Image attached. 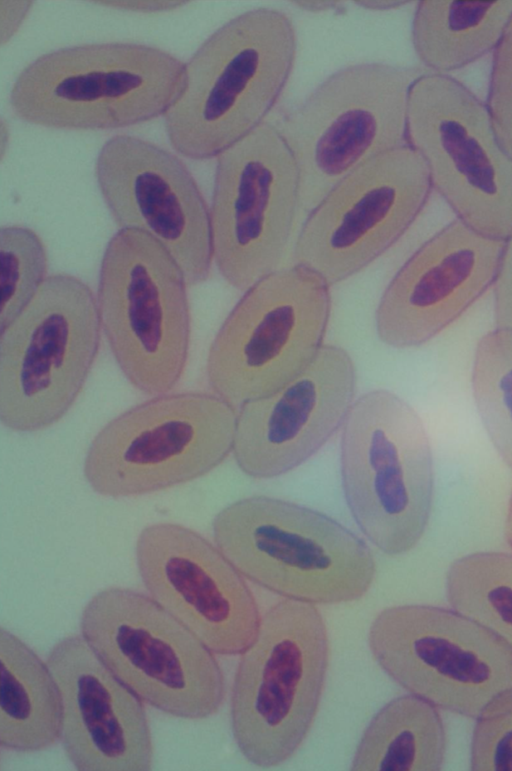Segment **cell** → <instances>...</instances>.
I'll return each instance as SVG.
<instances>
[{
	"label": "cell",
	"instance_id": "6da1fadb",
	"mask_svg": "<svg viewBox=\"0 0 512 771\" xmlns=\"http://www.w3.org/2000/svg\"><path fill=\"white\" fill-rule=\"evenodd\" d=\"M296 51L294 25L277 9L249 10L219 27L185 64L183 89L164 115L173 149L211 159L264 123Z\"/></svg>",
	"mask_w": 512,
	"mask_h": 771
},
{
	"label": "cell",
	"instance_id": "7a4b0ae2",
	"mask_svg": "<svg viewBox=\"0 0 512 771\" xmlns=\"http://www.w3.org/2000/svg\"><path fill=\"white\" fill-rule=\"evenodd\" d=\"M185 64L137 43H93L46 53L15 80L10 104L47 128L109 130L165 115L184 86Z\"/></svg>",
	"mask_w": 512,
	"mask_h": 771
},
{
	"label": "cell",
	"instance_id": "3957f363",
	"mask_svg": "<svg viewBox=\"0 0 512 771\" xmlns=\"http://www.w3.org/2000/svg\"><path fill=\"white\" fill-rule=\"evenodd\" d=\"M217 547L246 578L288 599H360L375 576L368 546L317 511L264 496L234 502L213 521Z\"/></svg>",
	"mask_w": 512,
	"mask_h": 771
},
{
	"label": "cell",
	"instance_id": "277c9868",
	"mask_svg": "<svg viewBox=\"0 0 512 771\" xmlns=\"http://www.w3.org/2000/svg\"><path fill=\"white\" fill-rule=\"evenodd\" d=\"M329 641L314 604L288 599L270 607L241 653L231 693V727L243 756L278 766L306 738L320 703Z\"/></svg>",
	"mask_w": 512,
	"mask_h": 771
},
{
	"label": "cell",
	"instance_id": "5b68a950",
	"mask_svg": "<svg viewBox=\"0 0 512 771\" xmlns=\"http://www.w3.org/2000/svg\"><path fill=\"white\" fill-rule=\"evenodd\" d=\"M340 451L345 497L361 531L387 555L413 549L428 524L434 483L419 415L390 391L362 394L344 420Z\"/></svg>",
	"mask_w": 512,
	"mask_h": 771
},
{
	"label": "cell",
	"instance_id": "8992f818",
	"mask_svg": "<svg viewBox=\"0 0 512 771\" xmlns=\"http://www.w3.org/2000/svg\"><path fill=\"white\" fill-rule=\"evenodd\" d=\"M410 68L349 65L321 82L277 124L296 161L306 216L348 174L406 144Z\"/></svg>",
	"mask_w": 512,
	"mask_h": 771
},
{
	"label": "cell",
	"instance_id": "52a82bcc",
	"mask_svg": "<svg viewBox=\"0 0 512 771\" xmlns=\"http://www.w3.org/2000/svg\"><path fill=\"white\" fill-rule=\"evenodd\" d=\"M101 322L83 280L50 275L0 335V420L33 432L59 421L79 396L97 357Z\"/></svg>",
	"mask_w": 512,
	"mask_h": 771
},
{
	"label": "cell",
	"instance_id": "ba28073f",
	"mask_svg": "<svg viewBox=\"0 0 512 771\" xmlns=\"http://www.w3.org/2000/svg\"><path fill=\"white\" fill-rule=\"evenodd\" d=\"M184 274L150 235L119 229L104 250L97 290L101 327L128 381L158 396L180 381L191 317Z\"/></svg>",
	"mask_w": 512,
	"mask_h": 771
},
{
	"label": "cell",
	"instance_id": "9c48e42d",
	"mask_svg": "<svg viewBox=\"0 0 512 771\" xmlns=\"http://www.w3.org/2000/svg\"><path fill=\"white\" fill-rule=\"evenodd\" d=\"M82 637L142 701L174 717L218 712L225 679L217 659L192 631L139 591L109 587L85 605Z\"/></svg>",
	"mask_w": 512,
	"mask_h": 771
},
{
	"label": "cell",
	"instance_id": "30bf717a",
	"mask_svg": "<svg viewBox=\"0 0 512 771\" xmlns=\"http://www.w3.org/2000/svg\"><path fill=\"white\" fill-rule=\"evenodd\" d=\"M330 311V286L304 266L281 267L254 283L209 348L214 393L239 408L289 383L323 347Z\"/></svg>",
	"mask_w": 512,
	"mask_h": 771
},
{
	"label": "cell",
	"instance_id": "8fae6325",
	"mask_svg": "<svg viewBox=\"0 0 512 771\" xmlns=\"http://www.w3.org/2000/svg\"><path fill=\"white\" fill-rule=\"evenodd\" d=\"M237 413L216 394H162L126 410L94 437L84 475L100 495L153 493L197 479L233 449Z\"/></svg>",
	"mask_w": 512,
	"mask_h": 771
},
{
	"label": "cell",
	"instance_id": "7c38bea8",
	"mask_svg": "<svg viewBox=\"0 0 512 771\" xmlns=\"http://www.w3.org/2000/svg\"><path fill=\"white\" fill-rule=\"evenodd\" d=\"M406 143L457 219L493 239L512 237V158L472 90L449 74H419L409 90Z\"/></svg>",
	"mask_w": 512,
	"mask_h": 771
},
{
	"label": "cell",
	"instance_id": "4fadbf2b",
	"mask_svg": "<svg viewBox=\"0 0 512 771\" xmlns=\"http://www.w3.org/2000/svg\"><path fill=\"white\" fill-rule=\"evenodd\" d=\"M368 643L398 685L461 716L476 719L494 698L512 690V650L454 609L385 608L370 626Z\"/></svg>",
	"mask_w": 512,
	"mask_h": 771
},
{
	"label": "cell",
	"instance_id": "5bb4252c",
	"mask_svg": "<svg viewBox=\"0 0 512 771\" xmlns=\"http://www.w3.org/2000/svg\"><path fill=\"white\" fill-rule=\"evenodd\" d=\"M210 207L213 259L245 291L281 268L300 217L296 161L265 121L217 157Z\"/></svg>",
	"mask_w": 512,
	"mask_h": 771
},
{
	"label": "cell",
	"instance_id": "9a60e30c",
	"mask_svg": "<svg viewBox=\"0 0 512 771\" xmlns=\"http://www.w3.org/2000/svg\"><path fill=\"white\" fill-rule=\"evenodd\" d=\"M432 190L421 155L407 143L365 162L306 216L294 264L329 286L366 268L412 226Z\"/></svg>",
	"mask_w": 512,
	"mask_h": 771
},
{
	"label": "cell",
	"instance_id": "2e32d148",
	"mask_svg": "<svg viewBox=\"0 0 512 771\" xmlns=\"http://www.w3.org/2000/svg\"><path fill=\"white\" fill-rule=\"evenodd\" d=\"M95 175L120 229L156 239L181 268L188 286L208 279L213 259L210 209L193 175L176 155L120 134L99 151Z\"/></svg>",
	"mask_w": 512,
	"mask_h": 771
},
{
	"label": "cell",
	"instance_id": "e0dca14e",
	"mask_svg": "<svg viewBox=\"0 0 512 771\" xmlns=\"http://www.w3.org/2000/svg\"><path fill=\"white\" fill-rule=\"evenodd\" d=\"M136 562L150 597L212 652L241 654L254 640L260 614L243 575L196 531L156 523L138 536Z\"/></svg>",
	"mask_w": 512,
	"mask_h": 771
},
{
	"label": "cell",
	"instance_id": "ac0fdd59",
	"mask_svg": "<svg viewBox=\"0 0 512 771\" xmlns=\"http://www.w3.org/2000/svg\"><path fill=\"white\" fill-rule=\"evenodd\" d=\"M505 241L455 219L426 240L385 288L375 314L386 345H423L460 318L493 286Z\"/></svg>",
	"mask_w": 512,
	"mask_h": 771
},
{
	"label": "cell",
	"instance_id": "d6986e66",
	"mask_svg": "<svg viewBox=\"0 0 512 771\" xmlns=\"http://www.w3.org/2000/svg\"><path fill=\"white\" fill-rule=\"evenodd\" d=\"M355 386L348 352L323 345L289 383L239 407L232 449L239 468L253 478L267 479L305 462L344 423Z\"/></svg>",
	"mask_w": 512,
	"mask_h": 771
},
{
	"label": "cell",
	"instance_id": "ffe728a7",
	"mask_svg": "<svg viewBox=\"0 0 512 771\" xmlns=\"http://www.w3.org/2000/svg\"><path fill=\"white\" fill-rule=\"evenodd\" d=\"M46 663L58 686L60 739L73 766L80 771L150 770L152 736L142 700L85 639H61Z\"/></svg>",
	"mask_w": 512,
	"mask_h": 771
},
{
	"label": "cell",
	"instance_id": "44dd1931",
	"mask_svg": "<svg viewBox=\"0 0 512 771\" xmlns=\"http://www.w3.org/2000/svg\"><path fill=\"white\" fill-rule=\"evenodd\" d=\"M0 745L37 752L61 737L62 706L47 665L19 637L0 628Z\"/></svg>",
	"mask_w": 512,
	"mask_h": 771
},
{
	"label": "cell",
	"instance_id": "7402d4cb",
	"mask_svg": "<svg viewBox=\"0 0 512 771\" xmlns=\"http://www.w3.org/2000/svg\"><path fill=\"white\" fill-rule=\"evenodd\" d=\"M511 16L512 1H419L413 47L431 72L448 74L493 51Z\"/></svg>",
	"mask_w": 512,
	"mask_h": 771
},
{
	"label": "cell",
	"instance_id": "603a6c76",
	"mask_svg": "<svg viewBox=\"0 0 512 771\" xmlns=\"http://www.w3.org/2000/svg\"><path fill=\"white\" fill-rule=\"evenodd\" d=\"M446 732L437 707L406 694L372 718L356 748L351 770H440Z\"/></svg>",
	"mask_w": 512,
	"mask_h": 771
},
{
	"label": "cell",
	"instance_id": "cb8c5ba5",
	"mask_svg": "<svg viewBox=\"0 0 512 771\" xmlns=\"http://www.w3.org/2000/svg\"><path fill=\"white\" fill-rule=\"evenodd\" d=\"M446 597L512 650V554L485 551L456 559L447 571Z\"/></svg>",
	"mask_w": 512,
	"mask_h": 771
},
{
	"label": "cell",
	"instance_id": "d4e9b609",
	"mask_svg": "<svg viewBox=\"0 0 512 771\" xmlns=\"http://www.w3.org/2000/svg\"><path fill=\"white\" fill-rule=\"evenodd\" d=\"M471 388L483 426L512 469V332L493 329L478 340Z\"/></svg>",
	"mask_w": 512,
	"mask_h": 771
},
{
	"label": "cell",
	"instance_id": "484cf974",
	"mask_svg": "<svg viewBox=\"0 0 512 771\" xmlns=\"http://www.w3.org/2000/svg\"><path fill=\"white\" fill-rule=\"evenodd\" d=\"M0 330L29 304L46 280L48 258L44 243L32 229L10 225L0 230Z\"/></svg>",
	"mask_w": 512,
	"mask_h": 771
},
{
	"label": "cell",
	"instance_id": "4316f807",
	"mask_svg": "<svg viewBox=\"0 0 512 771\" xmlns=\"http://www.w3.org/2000/svg\"><path fill=\"white\" fill-rule=\"evenodd\" d=\"M470 768L512 770V690L494 698L476 718Z\"/></svg>",
	"mask_w": 512,
	"mask_h": 771
},
{
	"label": "cell",
	"instance_id": "83f0119b",
	"mask_svg": "<svg viewBox=\"0 0 512 771\" xmlns=\"http://www.w3.org/2000/svg\"><path fill=\"white\" fill-rule=\"evenodd\" d=\"M485 105L499 145L512 158V16L493 50Z\"/></svg>",
	"mask_w": 512,
	"mask_h": 771
},
{
	"label": "cell",
	"instance_id": "f1b7e54d",
	"mask_svg": "<svg viewBox=\"0 0 512 771\" xmlns=\"http://www.w3.org/2000/svg\"><path fill=\"white\" fill-rule=\"evenodd\" d=\"M493 295L495 328L512 332V237L504 244Z\"/></svg>",
	"mask_w": 512,
	"mask_h": 771
},
{
	"label": "cell",
	"instance_id": "f546056e",
	"mask_svg": "<svg viewBox=\"0 0 512 771\" xmlns=\"http://www.w3.org/2000/svg\"><path fill=\"white\" fill-rule=\"evenodd\" d=\"M299 8L310 12L328 11L339 7L337 1H296Z\"/></svg>",
	"mask_w": 512,
	"mask_h": 771
},
{
	"label": "cell",
	"instance_id": "4dcf8cb0",
	"mask_svg": "<svg viewBox=\"0 0 512 771\" xmlns=\"http://www.w3.org/2000/svg\"><path fill=\"white\" fill-rule=\"evenodd\" d=\"M408 1H356L358 5L369 10H390L405 5Z\"/></svg>",
	"mask_w": 512,
	"mask_h": 771
},
{
	"label": "cell",
	"instance_id": "1f68e13d",
	"mask_svg": "<svg viewBox=\"0 0 512 771\" xmlns=\"http://www.w3.org/2000/svg\"><path fill=\"white\" fill-rule=\"evenodd\" d=\"M505 537L507 543L512 549V493L508 504L506 521H505Z\"/></svg>",
	"mask_w": 512,
	"mask_h": 771
}]
</instances>
